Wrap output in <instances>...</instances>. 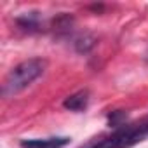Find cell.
<instances>
[{
    "instance_id": "cell-1",
    "label": "cell",
    "mask_w": 148,
    "mask_h": 148,
    "mask_svg": "<svg viewBox=\"0 0 148 148\" xmlns=\"http://www.w3.org/2000/svg\"><path fill=\"white\" fill-rule=\"evenodd\" d=\"M47 61L42 58H30L16 64L9 73L2 84V96L11 98L23 89H26L32 82H35L42 73L45 71Z\"/></svg>"
},
{
    "instance_id": "cell-2",
    "label": "cell",
    "mask_w": 148,
    "mask_h": 148,
    "mask_svg": "<svg viewBox=\"0 0 148 148\" xmlns=\"http://www.w3.org/2000/svg\"><path fill=\"white\" fill-rule=\"evenodd\" d=\"M148 138V115L132 124H122L115 132L94 143L89 148H131Z\"/></svg>"
},
{
    "instance_id": "cell-3",
    "label": "cell",
    "mask_w": 148,
    "mask_h": 148,
    "mask_svg": "<svg viewBox=\"0 0 148 148\" xmlns=\"http://www.w3.org/2000/svg\"><path fill=\"white\" fill-rule=\"evenodd\" d=\"M70 141V138H44V139H23V148H61Z\"/></svg>"
},
{
    "instance_id": "cell-4",
    "label": "cell",
    "mask_w": 148,
    "mask_h": 148,
    "mask_svg": "<svg viewBox=\"0 0 148 148\" xmlns=\"http://www.w3.org/2000/svg\"><path fill=\"white\" fill-rule=\"evenodd\" d=\"M87 103H89V92L87 91H79L75 94H71L64 99L63 106L66 110H71V112H82L87 108Z\"/></svg>"
}]
</instances>
